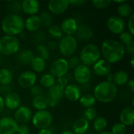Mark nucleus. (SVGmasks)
<instances>
[{
	"mask_svg": "<svg viewBox=\"0 0 134 134\" xmlns=\"http://www.w3.org/2000/svg\"><path fill=\"white\" fill-rule=\"evenodd\" d=\"M100 49L103 59L111 64L119 62L126 54L125 46L115 39L104 40Z\"/></svg>",
	"mask_w": 134,
	"mask_h": 134,
	"instance_id": "f257e3e1",
	"label": "nucleus"
},
{
	"mask_svg": "<svg viewBox=\"0 0 134 134\" xmlns=\"http://www.w3.org/2000/svg\"><path fill=\"white\" fill-rule=\"evenodd\" d=\"M117 94V86L113 82L106 80L95 86L93 90V95L96 100L104 104H108L115 100Z\"/></svg>",
	"mask_w": 134,
	"mask_h": 134,
	"instance_id": "f03ea898",
	"label": "nucleus"
},
{
	"mask_svg": "<svg viewBox=\"0 0 134 134\" xmlns=\"http://www.w3.org/2000/svg\"><path fill=\"white\" fill-rule=\"evenodd\" d=\"M1 28L5 35L16 37L24 29V20L20 14L9 13L2 19Z\"/></svg>",
	"mask_w": 134,
	"mask_h": 134,
	"instance_id": "7ed1b4c3",
	"label": "nucleus"
},
{
	"mask_svg": "<svg viewBox=\"0 0 134 134\" xmlns=\"http://www.w3.org/2000/svg\"><path fill=\"white\" fill-rule=\"evenodd\" d=\"M100 57L101 53L99 46L95 44H86L82 48L79 57L82 64L90 67L98 61Z\"/></svg>",
	"mask_w": 134,
	"mask_h": 134,
	"instance_id": "20e7f679",
	"label": "nucleus"
},
{
	"mask_svg": "<svg viewBox=\"0 0 134 134\" xmlns=\"http://www.w3.org/2000/svg\"><path fill=\"white\" fill-rule=\"evenodd\" d=\"M20 44L17 37L4 35L0 38V54L2 56H12L20 50Z\"/></svg>",
	"mask_w": 134,
	"mask_h": 134,
	"instance_id": "39448f33",
	"label": "nucleus"
},
{
	"mask_svg": "<svg viewBox=\"0 0 134 134\" xmlns=\"http://www.w3.org/2000/svg\"><path fill=\"white\" fill-rule=\"evenodd\" d=\"M58 49L64 57L74 56L78 49V41L73 35H64L58 42Z\"/></svg>",
	"mask_w": 134,
	"mask_h": 134,
	"instance_id": "423d86ee",
	"label": "nucleus"
},
{
	"mask_svg": "<svg viewBox=\"0 0 134 134\" xmlns=\"http://www.w3.org/2000/svg\"><path fill=\"white\" fill-rule=\"evenodd\" d=\"M32 125L39 130L49 129L53 122V116L52 113L47 110L43 111H37L33 114L31 118Z\"/></svg>",
	"mask_w": 134,
	"mask_h": 134,
	"instance_id": "0eeeda50",
	"label": "nucleus"
},
{
	"mask_svg": "<svg viewBox=\"0 0 134 134\" xmlns=\"http://www.w3.org/2000/svg\"><path fill=\"white\" fill-rule=\"evenodd\" d=\"M69 71L68 61L65 58L60 57L54 60L50 65L49 73L56 79L65 76Z\"/></svg>",
	"mask_w": 134,
	"mask_h": 134,
	"instance_id": "6e6552de",
	"label": "nucleus"
},
{
	"mask_svg": "<svg viewBox=\"0 0 134 134\" xmlns=\"http://www.w3.org/2000/svg\"><path fill=\"white\" fill-rule=\"evenodd\" d=\"M73 76L78 84L86 85L92 78V70L90 67L80 64L73 70Z\"/></svg>",
	"mask_w": 134,
	"mask_h": 134,
	"instance_id": "1a4fd4ad",
	"label": "nucleus"
},
{
	"mask_svg": "<svg viewBox=\"0 0 134 134\" xmlns=\"http://www.w3.org/2000/svg\"><path fill=\"white\" fill-rule=\"evenodd\" d=\"M106 26L111 33L114 35H120L125 31L126 22L124 19L121 18L118 15H113L108 19Z\"/></svg>",
	"mask_w": 134,
	"mask_h": 134,
	"instance_id": "9d476101",
	"label": "nucleus"
},
{
	"mask_svg": "<svg viewBox=\"0 0 134 134\" xmlns=\"http://www.w3.org/2000/svg\"><path fill=\"white\" fill-rule=\"evenodd\" d=\"M37 75L31 70L24 71L20 74L17 79L18 85L23 89H30L36 85Z\"/></svg>",
	"mask_w": 134,
	"mask_h": 134,
	"instance_id": "9b49d317",
	"label": "nucleus"
},
{
	"mask_svg": "<svg viewBox=\"0 0 134 134\" xmlns=\"http://www.w3.org/2000/svg\"><path fill=\"white\" fill-rule=\"evenodd\" d=\"M64 97V88L58 85H54L53 87L49 88L48 90L47 93V101H48V106L53 108L57 106L60 101Z\"/></svg>",
	"mask_w": 134,
	"mask_h": 134,
	"instance_id": "f8f14e48",
	"label": "nucleus"
},
{
	"mask_svg": "<svg viewBox=\"0 0 134 134\" xmlns=\"http://www.w3.org/2000/svg\"><path fill=\"white\" fill-rule=\"evenodd\" d=\"M48 11L52 15L64 14L70 6L68 0H51L47 4Z\"/></svg>",
	"mask_w": 134,
	"mask_h": 134,
	"instance_id": "ddd939ff",
	"label": "nucleus"
},
{
	"mask_svg": "<svg viewBox=\"0 0 134 134\" xmlns=\"http://www.w3.org/2000/svg\"><path fill=\"white\" fill-rule=\"evenodd\" d=\"M33 113L30 108L27 106H20L14 113L13 119L17 124H27L31 122Z\"/></svg>",
	"mask_w": 134,
	"mask_h": 134,
	"instance_id": "4468645a",
	"label": "nucleus"
},
{
	"mask_svg": "<svg viewBox=\"0 0 134 134\" xmlns=\"http://www.w3.org/2000/svg\"><path fill=\"white\" fill-rule=\"evenodd\" d=\"M18 124L13 118L5 116L0 119V134H15Z\"/></svg>",
	"mask_w": 134,
	"mask_h": 134,
	"instance_id": "2eb2a0df",
	"label": "nucleus"
},
{
	"mask_svg": "<svg viewBox=\"0 0 134 134\" xmlns=\"http://www.w3.org/2000/svg\"><path fill=\"white\" fill-rule=\"evenodd\" d=\"M82 96V90L77 84L69 83L64 89V97L71 102L79 101L80 97Z\"/></svg>",
	"mask_w": 134,
	"mask_h": 134,
	"instance_id": "dca6fc26",
	"label": "nucleus"
},
{
	"mask_svg": "<svg viewBox=\"0 0 134 134\" xmlns=\"http://www.w3.org/2000/svg\"><path fill=\"white\" fill-rule=\"evenodd\" d=\"M60 29L64 35H75L79 24L75 18L74 17H67L65 18L60 25Z\"/></svg>",
	"mask_w": 134,
	"mask_h": 134,
	"instance_id": "f3484780",
	"label": "nucleus"
},
{
	"mask_svg": "<svg viewBox=\"0 0 134 134\" xmlns=\"http://www.w3.org/2000/svg\"><path fill=\"white\" fill-rule=\"evenodd\" d=\"M92 67L93 72L98 77H106L111 71V64L104 59H100Z\"/></svg>",
	"mask_w": 134,
	"mask_h": 134,
	"instance_id": "a211bd4d",
	"label": "nucleus"
},
{
	"mask_svg": "<svg viewBox=\"0 0 134 134\" xmlns=\"http://www.w3.org/2000/svg\"><path fill=\"white\" fill-rule=\"evenodd\" d=\"M4 99V105L5 108H6L9 110L11 111H16L21 104V98L16 93L14 92H9L7 94H5Z\"/></svg>",
	"mask_w": 134,
	"mask_h": 134,
	"instance_id": "6ab92c4d",
	"label": "nucleus"
},
{
	"mask_svg": "<svg viewBox=\"0 0 134 134\" xmlns=\"http://www.w3.org/2000/svg\"><path fill=\"white\" fill-rule=\"evenodd\" d=\"M40 3L37 0H24L21 2L22 11L29 16L37 15L40 11Z\"/></svg>",
	"mask_w": 134,
	"mask_h": 134,
	"instance_id": "aec40b11",
	"label": "nucleus"
},
{
	"mask_svg": "<svg viewBox=\"0 0 134 134\" xmlns=\"http://www.w3.org/2000/svg\"><path fill=\"white\" fill-rule=\"evenodd\" d=\"M119 120L122 124L126 127L133 126L134 122V108L133 107H126L124 108L119 115Z\"/></svg>",
	"mask_w": 134,
	"mask_h": 134,
	"instance_id": "412c9836",
	"label": "nucleus"
},
{
	"mask_svg": "<svg viewBox=\"0 0 134 134\" xmlns=\"http://www.w3.org/2000/svg\"><path fill=\"white\" fill-rule=\"evenodd\" d=\"M74 36L75 37L77 41L79 40L82 42H86L91 39L93 36V31L88 25H79L78 29Z\"/></svg>",
	"mask_w": 134,
	"mask_h": 134,
	"instance_id": "4be33fe9",
	"label": "nucleus"
},
{
	"mask_svg": "<svg viewBox=\"0 0 134 134\" xmlns=\"http://www.w3.org/2000/svg\"><path fill=\"white\" fill-rule=\"evenodd\" d=\"M41 27H42V23L38 15L29 16L24 20V28L29 32L38 31Z\"/></svg>",
	"mask_w": 134,
	"mask_h": 134,
	"instance_id": "5701e85b",
	"label": "nucleus"
},
{
	"mask_svg": "<svg viewBox=\"0 0 134 134\" xmlns=\"http://www.w3.org/2000/svg\"><path fill=\"white\" fill-rule=\"evenodd\" d=\"M90 129V122L83 117L77 119L72 126V132L75 134H86Z\"/></svg>",
	"mask_w": 134,
	"mask_h": 134,
	"instance_id": "b1692460",
	"label": "nucleus"
},
{
	"mask_svg": "<svg viewBox=\"0 0 134 134\" xmlns=\"http://www.w3.org/2000/svg\"><path fill=\"white\" fill-rule=\"evenodd\" d=\"M130 80V75L128 72L124 70L117 71L115 74H113V80L112 82L117 86H124L127 84Z\"/></svg>",
	"mask_w": 134,
	"mask_h": 134,
	"instance_id": "393cba45",
	"label": "nucleus"
},
{
	"mask_svg": "<svg viewBox=\"0 0 134 134\" xmlns=\"http://www.w3.org/2000/svg\"><path fill=\"white\" fill-rule=\"evenodd\" d=\"M30 65L32 69V71H34L35 73H41L46 70V62L45 60H43L40 57L35 56L32 59Z\"/></svg>",
	"mask_w": 134,
	"mask_h": 134,
	"instance_id": "a878e982",
	"label": "nucleus"
},
{
	"mask_svg": "<svg viewBox=\"0 0 134 134\" xmlns=\"http://www.w3.org/2000/svg\"><path fill=\"white\" fill-rule=\"evenodd\" d=\"M56 81L57 79L53 75H51L50 73H45L39 79V86L42 88H46L49 90V88L56 85Z\"/></svg>",
	"mask_w": 134,
	"mask_h": 134,
	"instance_id": "bb28decb",
	"label": "nucleus"
},
{
	"mask_svg": "<svg viewBox=\"0 0 134 134\" xmlns=\"http://www.w3.org/2000/svg\"><path fill=\"white\" fill-rule=\"evenodd\" d=\"M34 53L29 49H25L19 52L18 56H17V60L19 63L24 65H27L30 64L32 59L34 58Z\"/></svg>",
	"mask_w": 134,
	"mask_h": 134,
	"instance_id": "cd10ccee",
	"label": "nucleus"
},
{
	"mask_svg": "<svg viewBox=\"0 0 134 134\" xmlns=\"http://www.w3.org/2000/svg\"><path fill=\"white\" fill-rule=\"evenodd\" d=\"M31 104H32L33 108L35 109H36L37 111L46 110V108L49 107L47 98L44 95H40V96L33 97Z\"/></svg>",
	"mask_w": 134,
	"mask_h": 134,
	"instance_id": "c85d7f7f",
	"label": "nucleus"
},
{
	"mask_svg": "<svg viewBox=\"0 0 134 134\" xmlns=\"http://www.w3.org/2000/svg\"><path fill=\"white\" fill-rule=\"evenodd\" d=\"M13 79V73L6 68H0V85L1 86H9Z\"/></svg>",
	"mask_w": 134,
	"mask_h": 134,
	"instance_id": "c756f323",
	"label": "nucleus"
},
{
	"mask_svg": "<svg viewBox=\"0 0 134 134\" xmlns=\"http://www.w3.org/2000/svg\"><path fill=\"white\" fill-rule=\"evenodd\" d=\"M79 102L80 104V105H82V107H84L86 109V108H93V106L96 104V99L95 97H93V93H85V94H82L79 100Z\"/></svg>",
	"mask_w": 134,
	"mask_h": 134,
	"instance_id": "7c9ffc66",
	"label": "nucleus"
},
{
	"mask_svg": "<svg viewBox=\"0 0 134 134\" xmlns=\"http://www.w3.org/2000/svg\"><path fill=\"white\" fill-rule=\"evenodd\" d=\"M117 13H118V16L122 19L126 17L129 18L133 14V9L129 3L125 2L118 5Z\"/></svg>",
	"mask_w": 134,
	"mask_h": 134,
	"instance_id": "2f4dec72",
	"label": "nucleus"
},
{
	"mask_svg": "<svg viewBox=\"0 0 134 134\" xmlns=\"http://www.w3.org/2000/svg\"><path fill=\"white\" fill-rule=\"evenodd\" d=\"M108 126V121L106 118L103 116H97L93 121V128L95 132L97 133H101L103 131H105V129Z\"/></svg>",
	"mask_w": 134,
	"mask_h": 134,
	"instance_id": "473e14b6",
	"label": "nucleus"
},
{
	"mask_svg": "<svg viewBox=\"0 0 134 134\" xmlns=\"http://www.w3.org/2000/svg\"><path fill=\"white\" fill-rule=\"evenodd\" d=\"M48 34L53 38V40H60L63 36L64 34L60 29V25L57 24H52L50 27H48Z\"/></svg>",
	"mask_w": 134,
	"mask_h": 134,
	"instance_id": "72a5a7b5",
	"label": "nucleus"
},
{
	"mask_svg": "<svg viewBox=\"0 0 134 134\" xmlns=\"http://www.w3.org/2000/svg\"><path fill=\"white\" fill-rule=\"evenodd\" d=\"M38 16L41 20L42 26H44L46 27H49L53 24V16H52V14L49 11L42 12L38 15Z\"/></svg>",
	"mask_w": 134,
	"mask_h": 134,
	"instance_id": "f704fd0d",
	"label": "nucleus"
},
{
	"mask_svg": "<svg viewBox=\"0 0 134 134\" xmlns=\"http://www.w3.org/2000/svg\"><path fill=\"white\" fill-rule=\"evenodd\" d=\"M119 42L122 44L124 46H130L134 42L133 35H132L128 31H124L120 35H119Z\"/></svg>",
	"mask_w": 134,
	"mask_h": 134,
	"instance_id": "c9c22d12",
	"label": "nucleus"
},
{
	"mask_svg": "<svg viewBox=\"0 0 134 134\" xmlns=\"http://www.w3.org/2000/svg\"><path fill=\"white\" fill-rule=\"evenodd\" d=\"M36 50L38 54V56L40 57L41 58H42L43 60H45L46 61L49 59L50 52L48 49V48L46 47V46H45L43 44H38L36 46Z\"/></svg>",
	"mask_w": 134,
	"mask_h": 134,
	"instance_id": "e433bc0d",
	"label": "nucleus"
},
{
	"mask_svg": "<svg viewBox=\"0 0 134 134\" xmlns=\"http://www.w3.org/2000/svg\"><path fill=\"white\" fill-rule=\"evenodd\" d=\"M8 9L11 12L12 14H19L21 11V2L20 1H13L9 2L7 5Z\"/></svg>",
	"mask_w": 134,
	"mask_h": 134,
	"instance_id": "4c0bfd02",
	"label": "nucleus"
},
{
	"mask_svg": "<svg viewBox=\"0 0 134 134\" xmlns=\"http://www.w3.org/2000/svg\"><path fill=\"white\" fill-rule=\"evenodd\" d=\"M97 117V111L94 108H86L84 111V119H86L89 122L93 121Z\"/></svg>",
	"mask_w": 134,
	"mask_h": 134,
	"instance_id": "58836bf2",
	"label": "nucleus"
},
{
	"mask_svg": "<svg viewBox=\"0 0 134 134\" xmlns=\"http://www.w3.org/2000/svg\"><path fill=\"white\" fill-rule=\"evenodd\" d=\"M111 132L113 134H126L127 133V127L121 122H117L113 125Z\"/></svg>",
	"mask_w": 134,
	"mask_h": 134,
	"instance_id": "ea45409f",
	"label": "nucleus"
},
{
	"mask_svg": "<svg viewBox=\"0 0 134 134\" xmlns=\"http://www.w3.org/2000/svg\"><path fill=\"white\" fill-rule=\"evenodd\" d=\"M111 3V0H93L92 1L93 5L98 9H104L108 8Z\"/></svg>",
	"mask_w": 134,
	"mask_h": 134,
	"instance_id": "a19ab883",
	"label": "nucleus"
},
{
	"mask_svg": "<svg viewBox=\"0 0 134 134\" xmlns=\"http://www.w3.org/2000/svg\"><path fill=\"white\" fill-rule=\"evenodd\" d=\"M67 61H68L69 69H73V70L81 64L79 57L77 56H71V57H68Z\"/></svg>",
	"mask_w": 134,
	"mask_h": 134,
	"instance_id": "79ce46f5",
	"label": "nucleus"
},
{
	"mask_svg": "<svg viewBox=\"0 0 134 134\" xmlns=\"http://www.w3.org/2000/svg\"><path fill=\"white\" fill-rule=\"evenodd\" d=\"M30 93L32 97H35L40 95H43V90L39 85H35L30 88Z\"/></svg>",
	"mask_w": 134,
	"mask_h": 134,
	"instance_id": "37998d69",
	"label": "nucleus"
},
{
	"mask_svg": "<svg viewBox=\"0 0 134 134\" xmlns=\"http://www.w3.org/2000/svg\"><path fill=\"white\" fill-rule=\"evenodd\" d=\"M30 128L27 124H18L16 133V134H30Z\"/></svg>",
	"mask_w": 134,
	"mask_h": 134,
	"instance_id": "c03bdc74",
	"label": "nucleus"
},
{
	"mask_svg": "<svg viewBox=\"0 0 134 134\" xmlns=\"http://www.w3.org/2000/svg\"><path fill=\"white\" fill-rule=\"evenodd\" d=\"M56 84L61 86L62 88H65L68 84H69V79L67 76V75L65 76H63V77H60V78H57V81H56Z\"/></svg>",
	"mask_w": 134,
	"mask_h": 134,
	"instance_id": "a18cd8bd",
	"label": "nucleus"
},
{
	"mask_svg": "<svg viewBox=\"0 0 134 134\" xmlns=\"http://www.w3.org/2000/svg\"><path fill=\"white\" fill-rule=\"evenodd\" d=\"M127 27H128V31L132 35H134V14L133 13L128 19L127 22Z\"/></svg>",
	"mask_w": 134,
	"mask_h": 134,
	"instance_id": "49530a36",
	"label": "nucleus"
},
{
	"mask_svg": "<svg viewBox=\"0 0 134 134\" xmlns=\"http://www.w3.org/2000/svg\"><path fill=\"white\" fill-rule=\"evenodd\" d=\"M87 2L86 0H72L69 1V5L74 7H81Z\"/></svg>",
	"mask_w": 134,
	"mask_h": 134,
	"instance_id": "de8ad7c7",
	"label": "nucleus"
},
{
	"mask_svg": "<svg viewBox=\"0 0 134 134\" xmlns=\"http://www.w3.org/2000/svg\"><path fill=\"white\" fill-rule=\"evenodd\" d=\"M46 47L48 48V49L50 50H54L58 48V42L55 40H51L49 42H48V44L46 46Z\"/></svg>",
	"mask_w": 134,
	"mask_h": 134,
	"instance_id": "09e8293b",
	"label": "nucleus"
},
{
	"mask_svg": "<svg viewBox=\"0 0 134 134\" xmlns=\"http://www.w3.org/2000/svg\"><path fill=\"white\" fill-rule=\"evenodd\" d=\"M125 52L126 53H128L131 56H133L134 54V42L133 44L130 45V46H125Z\"/></svg>",
	"mask_w": 134,
	"mask_h": 134,
	"instance_id": "8fccbe9b",
	"label": "nucleus"
},
{
	"mask_svg": "<svg viewBox=\"0 0 134 134\" xmlns=\"http://www.w3.org/2000/svg\"><path fill=\"white\" fill-rule=\"evenodd\" d=\"M128 85V89L130 90V91L133 93H134V80L133 79H130L129 82H127Z\"/></svg>",
	"mask_w": 134,
	"mask_h": 134,
	"instance_id": "3c124183",
	"label": "nucleus"
},
{
	"mask_svg": "<svg viewBox=\"0 0 134 134\" xmlns=\"http://www.w3.org/2000/svg\"><path fill=\"white\" fill-rule=\"evenodd\" d=\"M37 134H53L52 130L49 129H43V130H39Z\"/></svg>",
	"mask_w": 134,
	"mask_h": 134,
	"instance_id": "603ef678",
	"label": "nucleus"
},
{
	"mask_svg": "<svg viewBox=\"0 0 134 134\" xmlns=\"http://www.w3.org/2000/svg\"><path fill=\"white\" fill-rule=\"evenodd\" d=\"M5 108V105H4V99L2 96H0V113L3 111Z\"/></svg>",
	"mask_w": 134,
	"mask_h": 134,
	"instance_id": "864d4df0",
	"label": "nucleus"
},
{
	"mask_svg": "<svg viewBox=\"0 0 134 134\" xmlns=\"http://www.w3.org/2000/svg\"><path fill=\"white\" fill-rule=\"evenodd\" d=\"M106 78H107V80H106V81H108V82H112V80H113V74L110 73L109 75H108L106 76Z\"/></svg>",
	"mask_w": 134,
	"mask_h": 134,
	"instance_id": "5fc2aeb1",
	"label": "nucleus"
},
{
	"mask_svg": "<svg viewBox=\"0 0 134 134\" xmlns=\"http://www.w3.org/2000/svg\"><path fill=\"white\" fill-rule=\"evenodd\" d=\"M60 134H75L72 130H64L63 132H61Z\"/></svg>",
	"mask_w": 134,
	"mask_h": 134,
	"instance_id": "6e6d98bb",
	"label": "nucleus"
},
{
	"mask_svg": "<svg viewBox=\"0 0 134 134\" xmlns=\"http://www.w3.org/2000/svg\"><path fill=\"white\" fill-rule=\"evenodd\" d=\"M130 66H131V68H134V60H133V56H131L130 57Z\"/></svg>",
	"mask_w": 134,
	"mask_h": 134,
	"instance_id": "4d7b16f0",
	"label": "nucleus"
},
{
	"mask_svg": "<svg viewBox=\"0 0 134 134\" xmlns=\"http://www.w3.org/2000/svg\"><path fill=\"white\" fill-rule=\"evenodd\" d=\"M125 2H126L125 0H122V1H114V2L115 4H119V5H120V4H122V3H123Z\"/></svg>",
	"mask_w": 134,
	"mask_h": 134,
	"instance_id": "13d9d810",
	"label": "nucleus"
},
{
	"mask_svg": "<svg viewBox=\"0 0 134 134\" xmlns=\"http://www.w3.org/2000/svg\"><path fill=\"white\" fill-rule=\"evenodd\" d=\"M98 134H113L111 132H109V131H103L101 133H99Z\"/></svg>",
	"mask_w": 134,
	"mask_h": 134,
	"instance_id": "bf43d9fd",
	"label": "nucleus"
},
{
	"mask_svg": "<svg viewBox=\"0 0 134 134\" xmlns=\"http://www.w3.org/2000/svg\"><path fill=\"white\" fill-rule=\"evenodd\" d=\"M0 90H1V85H0Z\"/></svg>",
	"mask_w": 134,
	"mask_h": 134,
	"instance_id": "052dcab7",
	"label": "nucleus"
}]
</instances>
